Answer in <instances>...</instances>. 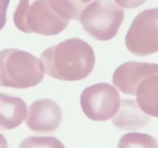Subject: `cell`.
<instances>
[{
    "label": "cell",
    "instance_id": "cell-2",
    "mask_svg": "<svg viewBox=\"0 0 158 148\" xmlns=\"http://www.w3.org/2000/svg\"><path fill=\"white\" fill-rule=\"evenodd\" d=\"M44 78L40 60L26 51L5 49L0 51V86L16 89L33 87Z\"/></svg>",
    "mask_w": 158,
    "mask_h": 148
},
{
    "label": "cell",
    "instance_id": "cell-13",
    "mask_svg": "<svg viewBox=\"0 0 158 148\" xmlns=\"http://www.w3.org/2000/svg\"><path fill=\"white\" fill-rule=\"evenodd\" d=\"M19 148H65V146L56 137L32 136L23 140Z\"/></svg>",
    "mask_w": 158,
    "mask_h": 148
},
{
    "label": "cell",
    "instance_id": "cell-11",
    "mask_svg": "<svg viewBox=\"0 0 158 148\" xmlns=\"http://www.w3.org/2000/svg\"><path fill=\"white\" fill-rule=\"evenodd\" d=\"M94 0H48L53 11L67 20L79 21L85 9Z\"/></svg>",
    "mask_w": 158,
    "mask_h": 148
},
{
    "label": "cell",
    "instance_id": "cell-17",
    "mask_svg": "<svg viewBox=\"0 0 158 148\" xmlns=\"http://www.w3.org/2000/svg\"><path fill=\"white\" fill-rule=\"evenodd\" d=\"M1 96H2V93H0V99H1Z\"/></svg>",
    "mask_w": 158,
    "mask_h": 148
},
{
    "label": "cell",
    "instance_id": "cell-14",
    "mask_svg": "<svg viewBox=\"0 0 158 148\" xmlns=\"http://www.w3.org/2000/svg\"><path fill=\"white\" fill-rule=\"evenodd\" d=\"M147 0H115L116 4L124 9H136L145 3Z\"/></svg>",
    "mask_w": 158,
    "mask_h": 148
},
{
    "label": "cell",
    "instance_id": "cell-8",
    "mask_svg": "<svg viewBox=\"0 0 158 148\" xmlns=\"http://www.w3.org/2000/svg\"><path fill=\"white\" fill-rule=\"evenodd\" d=\"M61 120V109L50 99H40L32 103L26 117L29 129L36 133L54 132Z\"/></svg>",
    "mask_w": 158,
    "mask_h": 148
},
{
    "label": "cell",
    "instance_id": "cell-5",
    "mask_svg": "<svg viewBox=\"0 0 158 148\" xmlns=\"http://www.w3.org/2000/svg\"><path fill=\"white\" fill-rule=\"evenodd\" d=\"M124 94L136 96L145 114L158 117V64L139 62L130 74Z\"/></svg>",
    "mask_w": 158,
    "mask_h": 148
},
{
    "label": "cell",
    "instance_id": "cell-16",
    "mask_svg": "<svg viewBox=\"0 0 158 148\" xmlns=\"http://www.w3.org/2000/svg\"><path fill=\"white\" fill-rule=\"evenodd\" d=\"M0 148H8V142L6 138L0 134Z\"/></svg>",
    "mask_w": 158,
    "mask_h": 148
},
{
    "label": "cell",
    "instance_id": "cell-6",
    "mask_svg": "<svg viewBox=\"0 0 158 148\" xmlns=\"http://www.w3.org/2000/svg\"><path fill=\"white\" fill-rule=\"evenodd\" d=\"M125 43L128 50L137 56L158 52V8L143 10L135 17Z\"/></svg>",
    "mask_w": 158,
    "mask_h": 148
},
{
    "label": "cell",
    "instance_id": "cell-10",
    "mask_svg": "<svg viewBox=\"0 0 158 148\" xmlns=\"http://www.w3.org/2000/svg\"><path fill=\"white\" fill-rule=\"evenodd\" d=\"M27 106L20 97L2 94L0 99V129L13 130L27 117Z\"/></svg>",
    "mask_w": 158,
    "mask_h": 148
},
{
    "label": "cell",
    "instance_id": "cell-4",
    "mask_svg": "<svg viewBox=\"0 0 158 148\" xmlns=\"http://www.w3.org/2000/svg\"><path fill=\"white\" fill-rule=\"evenodd\" d=\"M123 19V9L112 0H95L85 9L79 21L94 39L108 41L116 36Z\"/></svg>",
    "mask_w": 158,
    "mask_h": 148
},
{
    "label": "cell",
    "instance_id": "cell-9",
    "mask_svg": "<svg viewBox=\"0 0 158 148\" xmlns=\"http://www.w3.org/2000/svg\"><path fill=\"white\" fill-rule=\"evenodd\" d=\"M150 117L133 99H123L118 112L112 118V123L117 128L124 130H133L145 127Z\"/></svg>",
    "mask_w": 158,
    "mask_h": 148
},
{
    "label": "cell",
    "instance_id": "cell-7",
    "mask_svg": "<svg viewBox=\"0 0 158 148\" xmlns=\"http://www.w3.org/2000/svg\"><path fill=\"white\" fill-rule=\"evenodd\" d=\"M80 103L89 119L93 121H107L118 112L121 103L120 96L112 85L100 83L83 90Z\"/></svg>",
    "mask_w": 158,
    "mask_h": 148
},
{
    "label": "cell",
    "instance_id": "cell-15",
    "mask_svg": "<svg viewBox=\"0 0 158 148\" xmlns=\"http://www.w3.org/2000/svg\"><path fill=\"white\" fill-rule=\"evenodd\" d=\"M10 0H0V31L6 23V12Z\"/></svg>",
    "mask_w": 158,
    "mask_h": 148
},
{
    "label": "cell",
    "instance_id": "cell-12",
    "mask_svg": "<svg viewBox=\"0 0 158 148\" xmlns=\"http://www.w3.org/2000/svg\"><path fill=\"white\" fill-rule=\"evenodd\" d=\"M118 148H158V141L149 134L129 133L121 137Z\"/></svg>",
    "mask_w": 158,
    "mask_h": 148
},
{
    "label": "cell",
    "instance_id": "cell-1",
    "mask_svg": "<svg viewBox=\"0 0 158 148\" xmlns=\"http://www.w3.org/2000/svg\"><path fill=\"white\" fill-rule=\"evenodd\" d=\"M46 73L59 80L79 81L92 72L95 55L92 46L79 38H71L51 46L40 55Z\"/></svg>",
    "mask_w": 158,
    "mask_h": 148
},
{
    "label": "cell",
    "instance_id": "cell-3",
    "mask_svg": "<svg viewBox=\"0 0 158 148\" xmlns=\"http://www.w3.org/2000/svg\"><path fill=\"white\" fill-rule=\"evenodd\" d=\"M13 22L19 31L43 36L62 33L69 24L51 8L48 0H20L13 14Z\"/></svg>",
    "mask_w": 158,
    "mask_h": 148
}]
</instances>
